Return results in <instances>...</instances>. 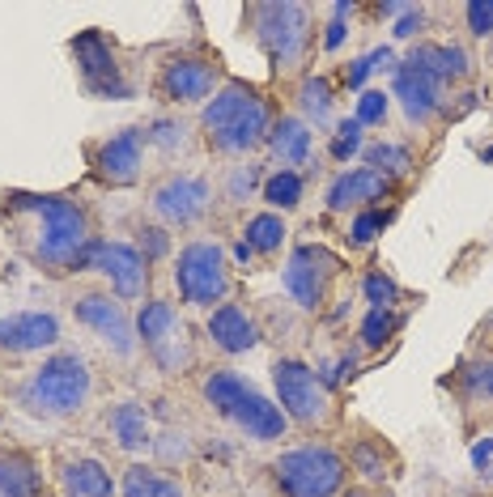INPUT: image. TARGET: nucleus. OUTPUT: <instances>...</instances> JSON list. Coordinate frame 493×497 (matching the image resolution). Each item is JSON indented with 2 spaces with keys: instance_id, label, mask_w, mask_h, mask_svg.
<instances>
[{
  "instance_id": "1",
  "label": "nucleus",
  "mask_w": 493,
  "mask_h": 497,
  "mask_svg": "<svg viewBox=\"0 0 493 497\" xmlns=\"http://www.w3.org/2000/svg\"><path fill=\"white\" fill-rule=\"evenodd\" d=\"M4 234L30 268L43 277H69L90 264L94 226L90 212L73 196H38V191H4L0 196Z\"/></svg>"
},
{
  "instance_id": "2",
  "label": "nucleus",
  "mask_w": 493,
  "mask_h": 497,
  "mask_svg": "<svg viewBox=\"0 0 493 497\" xmlns=\"http://www.w3.org/2000/svg\"><path fill=\"white\" fill-rule=\"evenodd\" d=\"M200 132L217 153H230V157L251 153L272 132V107L260 90H251L243 81H226L200 111Z\"/></svg>"
},
{
  "instance_id": "3",
  "label": "nucleus",
  "mask_w": 493,
  "mask_h": 497,
  "mask_svg": "<svg viewBox=\"0 0 493 497\" xmlns=\"http://www.w3.org/2000/svg\"><path fill=\"white\" fill-rule=\"evenodd\" d=\"M90 396H94V370L77 349H64L56 357H47L18 387V404L30 417L43 421L77 417L90 404Z\"/></svg>"
},
{
  "instance_id": "4",
  "label": "nucleus",
  "mask_w": 493,
  "mask_h": 497,
  "mask_svg": "<svg viewBox=\"0 0 493 497\" xmlns=\"http://www.w3.org/2000/svg\"><path fill=\"white\" fill-rule=\"evenodd\" d=\"M200 391H205V400H209L222 417L234 421V425L243 429L246 438H255V442L285 438V421L289 417H285L268 396H260L243 374H234V370H213Z\"/></svg>"
},
{
  "instance_id": "5",
  "label": "nucleus",
  "mask_w": 493,
  "mask_h": 497,
  "mask_svg": "<svg viewBox=\"0 0 493 497\" xmlns=\"http://www.w3.org/2000/svg\"><path fill=\"white\" fill-rule=\"evenodd\" d=\"M251 35L264 47L277 73L298 68L311 52V13L306 4H251Z\"/></svg>"
},
{
  "instance_id": "6",
  "label": "nucleus",
  "mask_w": 493,
  "mask_h": 497,
  "mask_svg": "<svg viewBox=\"0 0 493 497\" xmlns=\"http://www.w3.org/2000/svg\"><path fill=\"white\" fill-rule=\"evenodd\" d=\"M171 281L179 289V298L188 306H205L213 310V302H226L230 293V264H226V247L209 243V238H196L174 255L171 264Z\"/></svg>"
},
{
  "instance_id": "7",
  "label": "nucleus",
  "mask_w": 493,
  "mask_h": 497,
  "mask_svg": "<svg viewBox=\"0 0 493 497\" xmlns=\"http://www.w3.org/2000/svg\"><path fill=\"white\" fill-rule=\"evenodd\" d=\"M272 477L285 489V497H336L344 489V459L327 446H294L277 455Z\"/></svg>"
},
{
  "instance_id": "8",
  "label": "nucleus",
  "mask_w": 493,
  "mask_h": 497,
  "mask_svg": "<svg viewBox=\"0 0 493 497\" xmlns=\"http://www.w3.org/2000/svg\"><path fill=\"white\" fill-rule=\"evenodd\" d=\"M136 341L145 344L158 370L162 374H188L191 370V341H188V324L179 319L166 298H150L136 315Z\"/></svg>"
},
{
  "instance_id": "9",
  "label": "nucleus",
  "mask_w": 493,
  "mask_h": 497,
  "mask_svg": "<svg viewBox=\"0 0 493 497\" xmlns=\"http://www.w3.org/2000/svg\"><path fill=\"white\" fill-rule=\"evenodd\" d=\"M272 387H277L281 413L289 421H298V425H327L332 421V396L311 365L294 362V357L272 362Z\"/></svg>"
},
{
  "instance_id": "10",
  "label": "nucleus",
  "mask_w": 493,
  "mask_h": 497,
  "mask_svg": "<svg viewBox=\"0 0 493 497\" xmlns=\"http://www.w3.org/2000/svg\"><path fill=\"white\" fill-rule=\"evenodd\" d=\"M73 60L77 73H81V85L94 98H133L136 85L124 76V64H119V52L115 43L102 30H85V35L73 38Z\"/></svg>"
},
{
  "instance_id": "11",
  "label": "nucleus",
  "mask_w": 493,
  "mask_h": 497,
  "mask_svg": "<svg viewBox=\"0 0 493 497\" xmlns=\"http://www.w3.org/2000/svg\"><path fill=\"white\" fill-rule=\"evenodd\" d=\"M150 209L153 217H162L171 229H188L196 221H205V212L213 209L209 179L188 174V171H174L166 179H158L150 191Z\"/></svg>"
},
{
  "instance_id": "12",
  "label": "nucleus",
  "mask_w": 493,
  "mask_h": 497,
  "mask_svg": "<svg viewBox=\"0 0 493 497\" xmlns=\"http://www.w3.org/2000/svg\"><path fill=\"white\" fill-rule=\"evenodd\" d=\"M222 85H226L222 64L209 56H171L162 64V73H158V94L166 102H179V107L209 102Z\"/></svg>"
},
{
  "instance_id": "13",
  "label": "nucleus",
  "mask_w": 493,
  "mask_h": 497,
  "mask_svg": "<svg viewBox=\"0 0 493 497\" xmlns=\"http://www.w3.org/2000/svg\"><path fill=\"white\" fill-rule=\"evenodd\" d=\"M73 315H77V324L85 327V332H94L115 357L128 362V357L136 353V344H141L136 341V327H133V319H128L124 302H115L111 293H77Z\"/></svg>"
},
{
  "instance_id": "14",
  "label": "nucleus",
  "mask_w": 493,
  "mask_h": 497,
  "mask_svg": "<svg viewBox=\"0 0 493 497\" xmlns=\"http://www.w3.org/2000/svg\"><path fill=\"white\" fill-rule=\"evenodd\" d=\"M341 272V260L332 255V251L323 247H298L289 255V264H285V293L294 298V302L303 306V310H319L323 298H327V281Z\"/></svg>"
},
{
  "instance_id": "15",
  "label": "nucleus",
  "mask_w": 493,
  "mask_h": 497,
  "mask_svg": "<svg viewBox=\"0 0 493 497\" xmlns=\"http://www.w3.org/2000/svg\"><path fill=\"white\" fill-rule=\"evenodd\" d=\"M145 128H119L111 132L102 145H94L90 153V166L107 188H133L141 171H145Z\"/></svg>"
},
{
  "instance_id": "16",
  "label": "nucleus",
  "mask_w": 493,
  "mask_h": 497,
  "mask_svg": "<svg viewBox=\"0 0 493 497\" xmlns=\"http://www.w3.org/2000/svg\"><path fill=\"white\" fill-rule=\"evenodd\" d=\"M94 272H102L107 281H111L115 298H124V302H136V298H145V289H150V264H145V255L128 243H107V238H94V247H90V264Z\"/></svg>"
},
{
  "instance_id": "17",
  "label": "nucleus",
  "mask_w": 493,
  "mask_h": 497,
  "mask_svg": "<svg viewBox=\"0 0 493 497\" xmlns=\"http://www.w3.org/2000/svg\"><path fill=\"white\" fill-rule=\"evenodd\" d=\"M60 344V319L52 310H18L0 319V353H43Z\"/></svg>"
},
{
  "instance_id": "18",
  "label": "nucleus",
  "mask_w": 493,
  "mask_h": 497,
  "mask_svg": "<svg viewBox=\"0 0 493 497\" xmlns=\"http://www.w3.org/2000/svg\"><path fill=\"white\" fill-rule=\"evenodd\" d=\"M396 81H392V98H400L404 115L413 124H430L434 115L447 111V98H442V81H434L430 73H421L413 64H396L392 68Z\"/></svg>"
},
{
  "instance_id": "19",
  "label": "nucleus",
  "mask_w": 493,
  "mask_h": 497,
  "mask_svg": "<svg viewBox=\"0 0 493 497\" xmlns=\"http://www.w3.org/2000/svg\"><path fill=\"white\" fill-rule=\"evenodd\" d=\"M392 191V179L375 166H358V171H344L332 188H327V209L332 212H349V209H370L375 200H383Z\"/></svg>"
},
{
  "instance_id": "20",
  "label": "nucleus",
  "mask_w": 493,
  "mask_h": 497,
  "mask_svg": "<svg viewBox=\"0 0 493 497\" xmlns=\"http://www.w3.org/2000/svg\"><path fill=\"white\" fill-rule=\"evenodd\" d=\"M209 341L217 344L222 353L238 357V353H251V349L260 344V327H255V319H251L238 302H222L209 315Z\"/></svg>"
},
{
  "instance_id": "21",
  "label": "nucleus",
  "mask_w": 493,
  "mask_h": 497,
  "mask_svg": "<svg viewBox=\"0 0 493 497\" xmlns=\"http://www.w3.org/2000/svg\"><path fill=\"white\" fill-rule=\"evenodd\" d=\"M311 149H315V140H311V124L298 119V115H281V119H272V132H268V153H272V162H281L277 171H298L311 162Z\"/></svg>"
},
{
  "instance_id": "22",
  "label": "nucleus",
  "mask_w": 493,
  "mask_h": 497,
  "mask_svg": "<svg viewBox=\"0 0 493 497\" xmlns=\"http://www.w3.org/2000/svg\"><path fill=\"white\" fill-rule=\"evenodd\" d=\"M102 421H107V434L115 438L119 451L136 455V451H150L153 446V421H150V413H145V404H136V400L111 404V413Z\"/></svg>"
},
{
  "instance_id": "23",
  "label": "nucleus",
  "mask_w": 493,
  "mask_h": 497,
  "mask_svg": "<svg viewBox=\"0 0 493 497\" xmlns=\"http://www.w3.org/2000/svg\"><path fill=\"white\" fill-rule=\"evenodd\" d=\"M404 64H413L421 73H430L434 81H459V76L473 73V60L464 47H451V43H417L413 47V56L404 60Z\"/></svg>"
},
{
  "instance_id": "24",
  "label": "nucleus",
  "mask_w": 493,
  "mask_h": 497,
  "mask_svg": "<svg viewBox=\"0 0 493 497\" xmlns=\"http://www.w3.org/2000/svg\"><path fill=\"white\" fill-rule=\"evenodd\" d=\"M64 497H115V480L98 459H69L60 468Z\"/></svg>"
},
{
  "instance_id": "25",
  "label": "nucleus",
  "mask_w": 493,
  "mask_h": 497,
  "mask_svg": "<svg viewBox=\"0 0 493 497\" xmlns=\"http://www.w3.org/2000/svg\"><path fill=\"white\" fill-rule=\"evenodd\" d=\"M0 497H47L35 459L21 455V451L0 455Z\"/></svg>"
},
{
  "instance_id": "26",
  "label": "nucleus",
  "mask_w": 493,
  "mask_h": 497,
  "mask_svg": "<svg viewBox=\"0 0 493 497\" xmlns=\"http://www.w3.org/2000/svg\"><path fill=\"white\" fill-rule=\"evenodd\" d=\"M298 107H303V119L315 124V128H327L332 115H336V94H332V81L327 76H303L298 81Z\"/></svg>"
},
{
  "instance_id": "27",
  "label": "nucleus",
  "mask_w": 493,
  "mask_h": 497,
  "mask_svg": "<svg viewBox=\"0 0 493 497\" xmlns=\"http://www.w3.org/2000/svg\"><path fill=\"white\" fill-rule=\"evenodd\" d=\"M124 497H188L183 493V485L171 477H162L158 468H145V463H136L124 472Z\"/></svg>"
},
{
  "instance_id": "28",
  "label": "nucleus",
  "mask_w": 493,
  "mask_h": 497,
  "mask_svg": "<svg viewBox=\"0 0 493 497\" xmlns=\"http://www.w3.org/2000/svg\"><path fill=\"white\" fill-rule=\"evenodd\" d=\"M243 234H246L243 243H246L251 251H255V255H277L289 229H285V221L277 217V212H255V217L246 221Z\"/></svg>"
},
{
  "instance_id": "29",
  "label": "nucleus",
  "mask_w": 493,
  "mask_h": 497,
  "mask_svg": "<svg viewBox=\"0 0 493 497\" xmlns=\"http://www.w3.org/2000/svg\"><path fill=\"white\" fill-rule=\"evenodd\" d=\"M145 140H150V145H158L166 157H174V153H188L191 128L183 124V119H153L150 128H145Z\"/></svg>"
},
{
  "instance_id": "30",
  "label": "nucleus",
  "mask_w": 493,
  "mask_h": 497,
  "mask_svg": "<svg viewBox=\"0 0 493 497\" xmlns=\"http://www.w3.org/2000/svg\"><path fill=\"white\" fill-rule=\"evenodd\" d=\"M264 200L272 209H298L303 200V174L298 171H277L264 179Z\"/></svg>"
},
{
  "instance_id": "31",
  "label": "nucleus",
  "mask_w": 493,
  "mask_h": 497,
  "mask_svg": "<svg viewBox=\"0 0 493 497\" xmlns=\"http://www.w3.org/2000/svg\"><path fill=\"white\" fill-rule=\"evenodd\" d=\"M366 166H375V171H383L387 179H396V174L413 171V153L404 149V145L379 140V145H370V149H366Z\"/></svg>"
},
{
  "instance_id": "32",
  "label": "nucleus",
  "mask_w": 493,
  "mask_h": 497,
  "mask_svg": "<svg viewBox=\"0 0 493 497\" xmlns=\"http://www.w3.org/2000/svg\"><path fill=\"white\" fill-rule=\"evenodd\" d=\"M400 324H404V319H400L396 310H370V315L361 319V344H366V349H383Z\"/></svg>"
},
{
  "instance_id": "33",
  "label": "nucleus",
  "mask_w": 493,
  "mask_h": 497,
  "mask_svg": "<svg viewBox=\"0 0 493 497\" xmlns=\"http://www.w3.org/2000/svg\"><path fill=\"white\" fill-rule=\"evenodd\" d=\"M361 293H366L370 310H392V306L400 302V285L387 272H370V277L361 281Z\"/></svg>"
},
{
  "instance_id": "34",
  "label": "nucleus",
  "mask_w": 493,
  "mask_h": 497,
  "mask_svg": "<svg viewBox=\"0 0 493 497\" xmlns=\"http://www.w3.org/2000/svg\"><path fill=\"white\" fill-rule=\"evenodd\" d=\"M353 468H358L361 477L366 480H375V485H379L383 477H387V459H383V442H358V446H353Z\"/></svg>"
},
{
  "instance_id": "35",
  "label": "nucleus",
  "mask_w": 493,
  "mask_h": 497,
  "mask_svg": "<svg viewBox=\"0 0 493 497\" xmlns=\"http://www.w3.org/2000/svg\"><path fill=\"white\" fill-rule=\"evenodd\" d=\"M387 221H392V212H379V209H361L358 217H353V226H349V238L358 243V247H366V243H375L383 229H387Z\"/></svg>"
},
{
  "instance_id": "36",
  "label": "nucleus",
  "mask_w": 493,
  "mask_h": 497,
  "mask_svg": "<svg viewBox=\"0 0 493 497\" xmlns=\"http://www.w3.org/2000/svg\"><path fill=\"white\" fill-rule=\"evenodd\" d=\"M327 153H332L336 162H349L353 153H361V124L358 119H341V124H336V136H332Z\"/></svg>"
},
{
  "instance_id": "37",
  "label": "nucleus",
  "mask_w": 493,
  "mask_h": 497,
  "mask_svg": "<svg viewBox=\"0 0 493 497\" xmlns=\"http://www.w3.org/2000/svg\"><path fill=\"white\" fill-rule=\"evenodd\" d=\"M387 107H392V98L383 94V90H361L358 94V119L361 128H375V124H383L387 119Z\"/></svg>"
},
{
  "instance_id": "38",
  "label": "nucleus",
  "mask_w": 493,
  "mask_h": 497,
  "mask_svg": "<svg viewBox=\"0 0 493 497\" xmlns=\"http://www.w3.org/2000/svg\"><path fill=\"white\" fill-rule=\"evenodd\" d=\"M379 64H383V68H392V52H387V47H379V52H370V56L353 60V68L344 73V85H349V90H361V81L375 73Z\"/></svg>"
},
{
  "instance_id": "39",
  "label": "nucleus",
  "mask_w": 493,
  "mask_h": 497,
  "mask_svg": "<svg viewBox=\"0 0 493 497\" xmlns=\"http://www.w3.org/2000/svg\"><path fill=\"white\" fill-rule=\"evenodd\" d=\"M464 387H468L473 400H493V357L473 365V370H464Z\"/></svg>"
},
{
  "instance_id": "40",
  "label": "nucleus",
  "mask_w": 493,
  "mask_h": 497,
  "mask_svg": "<svg viewBox=\"0 0 493 497\" xmlns=\"http://www.w3.org/2000/svg\"><path fill=\"white\" fill-rule=\"evenodd\" d=\"M153 451L166 459V463H174V459L191 455V442H188V434H153Z\"/></svg>"
},
{
  "instance_id": "41",
  "label": "nucleus",
  "mask_w": 493,
  "mask_h": 497,
  "mask_svg": "<svg viewBox=\"0 0 493 497\" xmlns=\"http://www.w3.org/2000/svg\"><path fill=\"white\" fill-rule=\"evenodd\" d=\"M260 188V166H234V174H230V200H243V196H251V191Z\"/></svg>"
},
{
  "instance_id": "42",
  "label": "nucleus",
  "mask_w": 493,
  "mask_h": 497,
  "mask_svg": "<svg viewBox=\"0 0 493 497\" xmlns=\"http://www.w3.org/2000/svg\"><path fill=\"white\" fill-rule=\"evenodd\" d=\"M464 18H468V30H473L476 38H485L493 30V0H485V4H481V0L468 4V9H464Z\"/></svg>"
},
{
  "instance_id": "43",
  "label": "nucleus",
  "mask_w": 493,
  "mask_h": 497,
  "mask_svg": "<svg viewBox=\"0 0 493 497\" xmlns=\"http://www.w3.org/2000/svg\"><path fill=\"white\" fill-rule=\"evenodd\" d=\"M473 468L481 472V477L493 480V434H485V438L473 446Z\"/></svg>"
},
{
  "instance_id": "44",
  "label": "nucleus",
  "mask_w": 493,
  "mask_h": 497,
  "mask_svg": "<svg viewBox=\"0 0 493 497\" xmlns=\"http://www.w3.org/2000/svg\"><path fill=\"white\" fill-rule=\"evenodd\" d=\"M421 26H425V13H421V9H408V13L396 21V30H392V35H396V38H413V35H421Z\"/></svg>"
},
{
  "instance_id": "45",
  "label": "nucleus",
  "mask_w": 493,
  "mask_h": 497,
  "mask_svg": "<svg viewBox=\"0 0 493 497\" xmlns=\"http://www.w3.org/2000/svg\"><path fill=\"white\" fill-rule=\"evenodd\" d=\"M141 234H145V264H150L153 255H166V234H162V229H158V226H145Z\"/></svg>"
},
{
  "instance_id": "46",
  "label": "nucleus",
  "mask_w": 493,
  "mask_h": 497,
  "mask_svg": "<svg viewBox=\"0 0 493 497\" xmlns=\"http://www.w3.org/2000/svg\"><path fill=\"white\" fill-rule=\"evenodd\" d=\"M341 43H344V21L336 18L332 26H327V35H323V47H327V52H336Z\"/></svg>"
},
{
  "instance_id": "47",
  "label": "nucleus",
  "mask_w": 493,
  "mask_h": 497,
  "mask_svg": "<svg viewBox=\"0 0 493 497\" xmlns=\"http://www.w3.org/2000/svg\"><path fill=\"white\" fill-rule=\"evenodd\" d=\"M234 260H238V264H251V260H255V251L246 247V243H234Z\"/></svg>"
},
{
  "instance_id": "48",
  "label": "nucleus",
  "mask_w": 493,
  "mask_h": 497,
  "mask_svg": "<svg viewBox=\"0 0 493 497\" xmlns=\"http://www.w3.org/2000/svg\"><path fill=\"white\" fill-rule=\"evenodd\" d=\"M332 13H336V18H349V13H353V4H349V0H341V4H332Z\"/></svg>"
},
{
  "instance_id": "49",
  "label": "nucleus",
  "mask_w": 493,
  "mask_h": 497,
  "mask_svg": "<svg viewBox=\"0 0 493 497\" xmlns=\"http://www.w3.org/2000/svg\"><path fill=\"white\" fill-rule=\"evenodd\" d=\"M349 497H361V493H349Z\"/></svg>"
},
{
  "instance_id": "50",
  "label": "nucleus",
  "mask_w": 493,
  "mask_h": 497,
  "mask_svg": "<svg viewBox=\"0 0 493 497\" xmlns=\"http://www.w3.org/2000/svg\"><path fill=\"white\" fill-rule=\"evenodd\" d=\"M0 421H4V413H0Z\"/></svg>"
}]
</instances>
